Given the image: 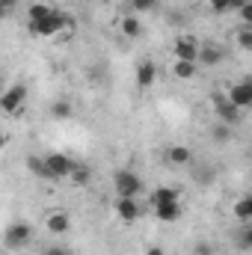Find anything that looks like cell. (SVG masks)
<instances>
[{
    "mask_svg": "<svg viewBox=\"0 0 252 255\" xmlns=\"http://www.w3.org/2000/svg\"><path fill=\"white\" fill-rule=\"evenodd\" d=\"M63 30H74V18L71 15H63L60 9H54V15L42 18V21H30V33L33 36H42V39H51Z\"/></svg>",
    "mask_w": 252,
    "mask_h": 255,
    "instance_id": "1",
    "label": "cell"
},
{
    "mask_svg": "<svg viewBox=\"0 0 252 255\" xmlns=\"http://www.w3.org/2000/svg\"><path fill=\"white\" fill-rule=\"evenodd\" d=\"M113 190H116V196H130V199H136V196L142 193V178H139L133 169H116V172H113Z\"/></svg>",
    "mask_w": 252,
    "mask_h": 255,
    "instance_id": "2",
    "label": "cell"
},
{
    "mask_svg": "<svg viewBox=\"0 0 252 255\" xmlns=\"http://www.w3.org/2000/svg\"><path fill=\"white\" fill-rule=\"evenodd\" d=\"M45 163H48V172H51V181H60V178H71V172L77 169V163L63 154V151H51L45 154Z\"/></svg>",
    "mask_w": 252,
    "mask_h": 255,
    "instance_id": "3",
    "label": "cell"
},
{
    "mask_svg": "<svg viewBox=\"0 0 252 255\" xmlns=\"http://www.w3.org/2000/svg\"><path fill=\"white\" fill-rule=\"evenodd\" d=\"M24 104H27V86H24V83H15V86H9V89L0 95V107H3L6 116L21 113Z\"/></svg>",
    "mask_w": 252,
    "mask_h": 255,
    "instance_id": "4",
    "label": "cell"
},
{
    "mask_svg": "<svg viewBox=\"0 0 252 255\" xmlns=\"http://www.w3.org/2000/svg\"><path fill=\"white\" fill-rule=\"evenodd\" d=\"M214 113H217V119L220 122H226V125H238L241 122V107L238 104H232V98L229 95H214Z\"/></svg>",
    "mask_w": 252,
    "mask_h": 255,
    "instance_id": "5",
    "label": "cell"
},
{
    "mask_svg": "<svg viewBox=\"0 0 252 255\" xmlns=\"http://www.w3.org/2000/svg\"><path fill=\"white\" fill-rule=\"evenodd\" d=\"M3 241H6V250H21V247H27V244L33 241V229H30V223H12V226L6 229Z\"/></svg>",
    "mask_w": 252,
    "mask_h": 255,
    "instance_id": "6",
    "label": "cell"
},
{
    "mask_svg": "<svg viewBox=\"0 0 252 255\" xmlns=\"http://www.w3.org/2000/svg\"><path fill=\"white\" fill-rule=\"evenodd\" d=\"M199 51H202V45L193 36H178L175 48H172L175 60H181V63H199Z\"/></svg>",
    "mask_w": 252,
    "mask_h": 255,
    "instance_id": "7",
    "label": "cell"
},
{
    "mask_svg": "<svg viewBox=\"0 0 252 255\" xmlns=\"http://www.w3.org/2000/svg\"><path fill=\"white\" fill-rule=\"evenodd\" d=\"M226 95H229V98H232V104H238L241 110H250V107H252V77H244L241 83H235Z\"/></svg>",
    "mask_w": 252,
    "mask_h": 255,
    "instance_id": "8",
    "label": "cell"
},
{
    "mask_svg": "<svg viewBox=\"0 0 252 255\" xmlns=\"http://www.w3.org/2000/svg\"><path fill=\"white\" fill-rule=\"evenodd\" d=\"M113 208H116V217L122 223H136V217H139V205L130 196H116V205Z\"/></svg>",
    "mask_w": 252,
    "mask_h": 255,
    "instance_id": "9",
    "label": "cell"
},
{
    "mask_svg": "<svg viewBox=\"0 0 252 255\" xmlns=\"http://www.w3.org/2000/svg\"><path fill=\"white\" fill-rule=\"evenodd\" d=\"M45 226H48L51 235H68V232H71V217H68L65 211H51V214L45 217Z\"/></svg>",
    "mask_w": 252,
    "mask_h": 255,
    "instance_id": "10",
    "label": "cell"
},
{
    "mask_svg": "<svg viewBox=\"0 0 252 255\" xmlns=\"http://www.w3.org/2000/svg\"><path fill=\"white\" fill-rule=\"evenodd\" d=\"M154 80H157V65L151 63V60L139 63V68H136V86L148 89V86H154Z\"/></svg>",
    "mask_w": 252,
    "mask_h": 255,
    "instance_id": "11",
    "label": "cell"
},
{
    "mask_svg": "<svg viewBox=\"0 0 252 255\" xmlns=\"http://www.w3.org/2000/svg\"><path fill=\"white\" fill-rule=\"evenodd\" d=\"M154 217H157L160 223H178V220H181V202L154 205Z\"/></svg>",
    "mask_w": 252,
    "mask_h": 255,
    "instance_id": "12",
    "label": "cell"
},
{
    "mask_svg": "<svg viewBox=\"0 0 252 255\" xmlns=\"http://www.w3.org/2000/svg\"><path fill=\"white\" fill-rule=\"evenodd\" d=\"M166 160L172 166H187V163H193V151L187 145H169L166 148Z\"/></svg>",
    "mask_w": 252,
    "mask_h": 255,
    "instance_id": "13",
    "label": "cell"
},
{
    "mask_svg": "<svg viewBox=\"0 0 252 255\" xmlns=\"http://www.w3.org/2000/svg\"><path fill=\"white\" fill-rule=\"evenodd\" d=\"M232 214H235V220H241V223H252V193L241 196V199L235 202Z\"/></svg>",
    "mask_w": 252,
    "mask_h": 255,
    "instance_id": "14",
    "label": "cell"
},
{
    "mask_svg": "<svg viewBox=\"0 0 252 255\" xmlns=\"http://www.w3.org/2000/svg\"><path fill=\"white\" fill-rule=\"evenodd\" d=\"M166 202H181V193L175 190V187H157V190L151 193V208L154 205H166Z\"/></svg>",
    "mask_w": 252,
    "mask_h": 255,
    "instance_id": "15",
    "label": "cell"
},
{
    "mask_svg": "<svg viewBox=\"0 0 252 255\" xmlns=\"http://www.w3.org/2000/svg\"><path fill=\"white\" fill-rule=\"evenodd\" d=\"M199 63L202 65H220L223 63V48H217V45H205V48L199 51Z\"/></svg>",
    "mask_w": 252,
    "mask_h": 255,
    "instance_id": "16",
    "label": "cell"
},
{
    "mask_svg": "<svg viewBox=\"0 0 252 255\" xmlns=\"http://www.w3.org/2000/svg\"><path fill=\"white\" fill-rule=\"evenodd\" d=\"M119 30L125 33L127 39H136V36H142V21H139L136 15H125L122 24H119Z\"/></svg>",
    "mask_w": 252,
    "mask_h": 255,
    "instance_id": "17",
    "label": "cell"
},
{
    "mask_svg": "<svg viewBox=\"0 0 252 255\" xmlns=\"http://www.w3.org/2000/svg\"><path fill=\"white\" fill-rule=\"evenodd\" d=\"M172 74H175L178 80H193V77H196V63H181V60H175Z\"/></svg>",
    "mask_w": 252,
    "mask_h": 255,
    "instance_id": "18",
    "label": "cell"
},
{
    "mask_svg": "<svg viewBox=\"0 0 252 255\" xmlns=\"http://www.w3.org/2000/svg\"><path fill=\"white\" fill-rule=\"evenodd\" d=\"M27 166H30V172H33L36 178H51V172H48V163H45V157H27Z\"/></svg>",
    "mask_w": 252,
    "mask_h": 255,
    "instance_id": "19",
    "label": "cell"
},
{
    "mask_svg": "<svg viewBox=\"0 0 252 255\" xmlns=\"http://www.w3.org/2000/svg\"><path fill=\"white\" fill-rule=\"evenodd\" d=\"M27 15H30V21H42V18L54 15V9H51L48 3H33V6L27 9Z\"/></svg>",
    "mask_w": 252,
    "mask_h": 255,
    "instance_id": "20",
    "label": "cell"
},
{
    "mask_svg": "<svg viewBox=\"0 0 252 255\" xmlns=\"http://www.w3.org/2000/svg\"><path fill=\"white\" fill-rule=\"evenodd\" d=\"M211 136H214L217 142H229V139H232V125L217 122V125H214V130H211Z\"/></svg>",
    "mask_w": 252,
    "mask_h": 255,
    "instance_id": "21",
    "label": "cell"
},
{
    "mask_svg": "<svg viewBox=\"0 0 252 255\" xmlns=\"http://www.w3.org/2000/svg\"><path fill=\"white\" fill-rule=\"evenodd\" d=\"M71 104H65V101H57V104H51V116L54 119H71Z\"/></svg>",
    "mask_w": 252,
    "mask_h": 255,
    "instance_id": "22",
    "label": "cell"
},
{
    "mask_svg": "<svg viewBox=\"0 0 252 255\" xmlns=\"http://www.w3.org/2000/svg\"><path fill=\"white\" fill-rule=\"evenodd\" d=\"M238 48L252 51V27H247V24H244V30H238Z\"/></svg>",
    "mask_w": 252,
    "mask_h": 255,
    "instance_id": "23",
    "label": "cell"
},
{
    "mask_svg": "<svg viewBox=\"0 0 252 255\" xmlns=\"http://www.w3.org/2000/svg\"><path fill=\"white\" fill-rule=\"evenodd\" d=\"M211 3V12H217V15H223V12H232L235 9V0H208Z\"/></svg>",
    "mask_w": 252,
    "mask_h": 255,
    "instance_id": "24",
    "label": "cell"
},
{
    "mask_svg": "<svg viewBox=\"0 0 252 255\" xmlns=\"http://www.w3.org/2000/svg\"><path fill=\"white\" fill-rule=\"evenodd\" d=\"M89 178H92V172H89L86 166H77V169L71 172V181H74V184H89Z\"/></svg>",
    "mask_w": 252,
    "mask_h": 255,
    "instance_id": "25",
    "label": "cell"
},
{
    "mask_svg": "<svg viewBox=\"0 0 252 255\" xmlns=\"http://www.w3.org/2000/svg\"><path fill=\"white\" fill-rule=\"evenodd\" d=\"M241 247L252 250V223H244V232H241Z\"/></svg>",
    "mask_w": 252,
    "mask_h": 255,
    "instance_id": "26",
    "label": "cell"
},
{
    "mask_svg": "<svg viewBox=\"0 0 252 255\" xmlns=\"http://www.w3.org/2000/svg\"><path fill=\"white\" fill-rule=\"evenodd\" d=\"M157 6V0H133V9L136 12H151Z\"/></svg>",
    "mask_w": 252,
    "mask_h": 255,
    "instance_id": "27",
    "label": "cell"
},
{
    "mask_svg": "<svg viewBox=\"0 0 252 255\" xmlns=\"http://www.w3.org/2000/svg\"><path fill=\"white\" fill-rule=\"evenodd\" d=\"M241 18H244V24H247V27H252V0H247V3H244Z\"/></svg>",
    "mask_w": 252,
    "mask_h": 255,
    "instance_id": "28",
    "label": "cell"
},
{
    "mask_svg": "<svg viewBox=\"0 0 252 255\" xmlns=\"http://www.w3.org/2000/svg\"><path fill=\"white\" fill-rule=\"evenodd\" d=\"M45 255H71L68 250H63V247H48L45 250Z\"/></svg>",
    "mask_w": 252,
    "mask_h": 255,
    "instance_id": "29",
    "label": "cell"
},
{
    "mask_svg": "<svg viewBox=\"0 0 252 255\" xmlns=\"http://www.w3.org/2000/svg\"><path fill=\"white\" fill-rule=\"evenodd\" d=\"M145 255H166V250H163V247H154V244H151V247H145Z\"/></svg>",
    "mask_w": 252,
    "mask_h": 255,
    "instance_id": "30",
    "label": "cell"
},
{
    "mask_svg": "<svg viewBox=\"0 0 252 255\" xmlns=\"http://www.w3.org/2000/svg\"><path fill=\"white\" fill-rule=\"evenodd\" d=\"M0 9H3V12H12V9H15V0H0Z\"/></svg>",
    "mask_w": 252,
    "mask_h": 255,
    "instance_id": "31",
    "label": "cell"
}]
</instances>
